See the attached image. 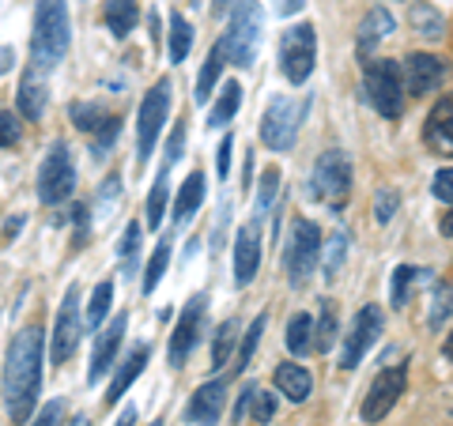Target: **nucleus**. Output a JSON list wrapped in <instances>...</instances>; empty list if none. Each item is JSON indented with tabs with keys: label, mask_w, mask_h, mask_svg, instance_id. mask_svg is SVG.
<instances>
[{
	"label": "nucleus",
	"mask_w": 453,
	"mask_h": 426,
	"mask_svg": "<svg viewBox=\"0 0 453 426\" xmlns=\"http://www.w3.org/2000/svg\"><path fill=\"white\" fill-rule=\"evenodd\" d=\"M68 118H73L76 129H83V133H95L98 125L106 121V113L98 110L95 103H73V110H68Z\"/></svg>",
	"instance_id": "nucleus-39"
},
{
	"label": "nucleus",
	"mask_w": 453,
	"mask_h": 426,
	"mask_svg": "<svg viewBox=\"0 0 453 426\" xmlns=\"http://www.w3.org/2000/svg\"><path fill=\"white\" fill-rule=\"evenodd\" d=\"M363 87L371 106L381 113L386 121H401L404 113V65L401 61H366V72H363Z\"/></svg>",
	"instance_id": "nucleus-3"
},
{
	"label": "nucleus",
	"mask_w": 453,
	"mask_h": 426,
	"mask_svg": "<svg viewBox=\"0 0 453 426\" xmlns=\"http://www.w3.org/2000/svg\"><path fill=\"white\" fill-rule=\"evenodd\" d=\"M401 65H404V87L412 91L416 98L438 91L446 83V76H449V65L442 61V57H434V53H408Z\"/></svg>",
	"instance_id": "nucleus-15"
},
{
	"label": "nucleus",
	"mask_w": 453,
	"mask_h": 426,
	"mask_svg": "<svg viewBox=\"0 0 453 426\" xmlns=\"http://www.w3.org/2000/svg\"><path fill=\"white\" fill-rule=\"evenodd\" d=\"M442 354H446V359H449V362H453V332H449V336H446V347H442Z\"/></svg>",
	"instance_id": "nucleus-55"
},
{
	"label": "nucleus",
	"mask_w": 453,
	"mask_h": 426,
	"mask_svg": "<svg viewBox=\"0 0 453 426\" xmlns=\"http://www.w3.org/2000/svg\"><path fill=\"white\" fill-rule=\"evenodd\" d=\"M140 234H144V231H140V223L125 226V234H121V241H118V257H121V261H129L133 253L140 249Z\"/></svg>",
	"instance_id": "nucleus-45"
},
{
	"label": "nucleus",
	"mask_w": 453,
	"mask_h": 426,
	"mask_svg": "<svg viewBox=\"0 0 453 426\" xmlns=\"http://www.w3.org/2000/svg\"><path fill=\"white\" fill-rule=\"evenodd\" d=\"M148 359H151V347H148V344H140V347H133V351H129V359H125V362L118 366V374H113L110 389H106V404H118V400H121L125 389H129L133 381H136L140 374H144Z\"/></svg>",
	"instance_id": "nucleus-22"
},
{
	"label": "nucleus",
	"mask_w": 453,
	"mask_h": 426,
	"mask_svg": "<svg viewBox=\"0 0 453 426\" xmlns=\"http://www.w3.org/2000/svg\"><path fill=\"white\" fill-rule=\"evenodd\" d=\"M35 426H65V400H50L46 407L38 411Z\"/></svg>",
	"instance_id": "nucleus-47"
},
{
	"label": "nucleus",
	"mask_w": 453,
	"mask_h": 426,
	"mask_svg": "<svg viewBox=\"0 0 453 426\" xmlns=\"http://www.w3.org/2000/svg\"><path fill=\"white\" fill-rule=\"evenodd\" d=\"M76 193V163L65 140H53L46 159L38 170V201L42 204H61Z\"/></svg>",
	"instance_id": "nucleus-8"
},
{
	"label": "nucleus",
	"mask_w": 453,
	"mask_h": 426,
	"mask_svg": "<svg viewBox=\"0 0 453 426\" xmlns=\"http://www.w3.org/2000/svg\"><path fill=\"white\" fill-rule=\"evenodd\" d=\"M204 309H208V298L204 294H193L186 309H181V317H178V329L174 336H170V366H186L189 359V351L196 347V336H201L204 329Z\"/></svg>",
	"instance_id": "nucleus-14"
},
{
	"label": "nucleus",
	"mask_w": 453,
	"mask_h": 426,
	"mask_svg": "<svg viewBox=\"0 0 453 426\" xmlns=\"http://www.w3.org/2000/svg\"><path fill=\"white\" fill-rule=\"evenodd\" d=\"M273 415H276V392H265V389L253 385V396H250V419L261 426V422H273Z\"/></svg>",
	"instance_id": "nucleus-40"
},
{
	"label": "nucleus",
	"mask_w": 453,
	"mask_h": 426,
	"mask_svg": "<svg viewBox=\"0 0 453 426\" xmlns=\"http://www.w3.org/2000/svg\"><path fill=\"white\" fill-rule=\"evenodd\" d=\"M431 193H434L442 204H449V208H453V166L438 170V174L431 178Z\"/></svg>",
	"instance_id": "nucleus-44"
},
{
	"label": "nucleus",
	"mask_w": 453,
	"mask_h": 426,
	"mask_svg": "<svg viewBox=\"0 0 453 426\" xmlns=\"http://www.w3.org/2000/svg\"><path fill=\"white\" fill-rule=\"evenodd\" d=\"M19 140V121L8 110H0V148H12Z\"/></svg>",
	"instance_id": "nucleus-48"
},
{
	"label": "nucleus",
	"mask_w": 453,
	"mask_h": 426,
	"mask_svg": "<svg viewBox=\"0 0 453 426\" xmlns=\"http://www.w3.org/2000/svg\"><path fill=\"white\" fill-rule=\"evenodd\" d=\"M280 16H299V11L306 8V0H280Z\"/></svg>",
	"instance_id": "nucleus-51"
},
{
	"label": "nucleus",
	"mask_w": 453,
	"mask_h": 426,
	"mask_svg": "<svg viewBox=\"0 0 453 426\" xmlns=\"http://www.w3.org/2000/svg\"><path fill=\"white\" fill-rule=\"evenodd\" d=\"M223 407H226V381H208V385H201L189 396L186 419L196 426H216Z\"/></svg>",
	"instance_id": "nucleus-18"
},
{
	"label": "nucleus",
	"mask_w": 453,
	"mask_h": 426,
	"mask_svg": "<svg viewBox=\"0 0 453 426\" xmlns=\"http://www.w3.org/2000/svg\"><path fill=\"white\" fill-rule=\"evenodd\" d=\"M238 106H242V87H238V83L231 80V83H226V87H223L219 103L208 110V129H223V125L231 121L234 113H238Z\"/></svg>",
	"instance_id": "nucleus-27"
},
{
	"label": "nucleus",
	"mask_w": 453,
	"mask_h": 426,
	"mask_svg": "<svg viewBox=\"0 0 453 426\" xmlns=\"http://www.w3.org/2000/svg\"><path fill=\"white\" fill-rule=\"evenodd\" d=\"M283 344H288L291 354H306L314 347V317L310 314H295L288 321V332H283Z\"/></svg>",
	"instance_id": "nucleus-26"
},
{
	"label": "nucleus",
	"mask_w": 453,
	"mask_h": 426,
	"mask_svg": "<svg viewBox=\"0 0 453 426\" xmlns=\"http://www.w3.org/2000/svg\"><path fill=\"white\" fill-rule=\"evenodd\" d=\"M321 231L318 223L310 219H295L291 223V238L283 246V272H288L291 287H303V283L318 272V261H321Z\"/></svg>",
	"instance_id": "nucleus-5"
},
{
	"label": "nucleus",
	"mask_w": 453,
	"mask_h": 426,
	"mask_svg": "<svg viewBox=\"0 0 453 426\" xmlns=\"http://www.w3.org/2000/svg\"><path fill=\"white\" fill-rule=\"evenodd\" d=\"M408 19H412V27L423 34V38H438L442 34V16H438L434 4H412V11H408Z\"/></svg>",
	"instance_id": "nucleus-34"
},
{
	"label": "nucleus",
	"mask_w": 453,
	"mask_h": 426,
	"mask_svg": "<svg viewBox=\"0 0 453 426\" xmlns=\"http://www.w3.org/2000/svg\"><path fill=\"white\" fill-rule=\"evenodd\" d=\"M276 189H280V170H276V166H268L265 174H261V186H257V216H261V211L273 208Z\"/></svg>",
	"instance_id": "nucleus-43"
},
{
	"label": "nucleus",
	"mask_w": 453,
	"mask_h": 426,
	"mask_svg": "<svg viewBox=\"0 0 453 426\" xmlns=\"http://www.w3.org/2000/svg\"><path fill=\"white\" fill-rule=\"evenodd\" d=\"M393 27H396V19L389 16L386 8H371V11H366L363 23H359V38H356V46H359V57H363V61L378 49V42H381V38H389V34H393Z\"/></svg>",
	"instance_id": "nucleus-21"
},
{
	"label": "nucleus",
	"mask_w": 453,
	"mask_h": 426,
	"mask_svg": "<svg viewBox=\"0 0 453 426\" xmlns=\"http://www.w3.org/2000/svg\"><path fill=\"white\" fill-rule=\"evenodd\" d=\"M216 166H219V178H226V170H231V136L219 144V159H216Z\"/></svg>",
	"instance_id": "nucleus-50"
},
{
	"label": "nucleus",
	"mask_w": 453,
	"mask_h": 426,
	"mask_svg": "<svg viewBox=\"0 0 453 426\" xmlns=\"http://www.w3.org/2000/svg\"><path fill=\"white\" fill-rule=\"evenodd\" d=\"M261 268V226L257 223H242L234 234V283L246 287L253 283Z\"/></svg>",
	"instance_id": "nucleus-16"
},
{
	"label": "nucleus",
	"mask_w": 453,
	"mask_h": 426,
	"mask_svg": "<svg viewBox=\"0 0 453 426\" xmlns=\"http://www.w3.org/2000/svg\"><path fill=\"white\" fill-rule=\"evenodd\" d=\"M68 426H91L88 419H83V415H76V422H68Z\"/></svg>",
	"instance_id": "nucleus-57"
},
{
	"label": "nucleus",
	"mask_w": 453,
	"mask_h": 426,
	"mask_svg": "<svg viewBox=\"0 0 453 426\" xmlns=\"http://www.w3.org/2000/svg\"><path fill=\"white\" fill-rule=\"evenodd\" d=\"M73 23H68V0H38L35 4V31H31V57L35 68H53L65 61Z\"/></svg>",
	"instance_id": "nucleus-2"
},
{
	"label": "nucleus",
	"mask_w": 453,
	"mask_h": 426,
	"mask_svg": "<svg viewBox=\"0 0 453 426\" xmlns=\"http://www.w3.org/2000/svg\"><path fill=\"white\" fill-rule=\"evenodd\" d=\"M234 321H223L219 329H216V344H211V370H219V366H226V359H231V351H234Z\"/></svg>",
	"instance_id": "nucleus-36"
},
{
	"label": "nucleus",
	"mask_w": 453,
	"mask_h": 426,
	"mask_svg": "<svg viewBox=\"0 0 453 426\" xmlns=\"http://www.w3.org/2000/svg\"><path fill=\"white\" fill-rule=\"evenodd\" d=\"M453 314V283H434V294H431V314H427V329L438 332Z\"/></svg>",
	"instance_id": "nucleus-32"
},
{
	"label": "nucleus",
	"mask_w": 453,
	"mask_h": 426,
	"mask_svg": "<svg viewBox=\"0 0 453 426\" xmlns=\"http://www.w3.org/2000/svg\"><path fill=\"white\" fill-rule=\"evenodd\" d=\"M265 324H268V314H257V321H253L250 329H246L242 347H238V359H234V370H231V374H246V370H250L253 354H257V344H261V336H265Z\"/></svg>",
	"instance_id": "nucleus-31"
},
{
	"label": "nucleus",
	"mask_w": 453,
	"mask_h": 426,
	"mask_svg": "<svg viewBox=\"0 0 453 426\" xmlns=\"http://www.w3.org/2000/svg\"><path fill=\"white\" fill-rule=\"evenodd\" d=\"M416 276H419V268H412V264H401V268L393 272V306H396V309H401V306L408 302V294H412Z\"/></svg>",
	"instance_id": "nucleus-41"
},
{
	"label": "nucleus",
	"mask_w": 453,
	"mask_h": 426,
	"mask_svg": "<svg viewBox=\"0 0 453 426\" xmlns=\"http://www.w3.org/2000/svg\"><path fill=\"white\" fill-rule=\"evenodd\" d=\"M438 231H442L446 238H453V211H446V216H442V223H438Z\"/></svg>",
	"instance_id": "nucleus-54"
},
{
	"label": "nucleus",
	"mask_w": 453,
	"mask_h": 426,
	"mask_svg": "<svg viewBox=\"0 0 453 426\" xmlns=\"http://www.w3.org/2000/svg\"><path fill=\"white\" fill-rule=\"evenodd\" d=\"M423 144H427L434 155L453 159V98L449 95H442L431 106L427 121H423Z\"/></svg>",
	"instance_id": "nucleus-17"
},
{
	"label": "nucleus",
	"mask_w": 453,
	"mask_h": 426,
	"mask_svg": "<svg viewBox=\"0 0 453 426\" xmlns=\"http://www.w3.org/2000/svg\"><path fill=\"white\" fill-rule=\"evenodd\" d=\"M118 118H106L103 125H98V136H95V151H106L110 144H113V136H118Z\"/></svg>",
	"instance_id": "nucleus-49"
},
{
	"label": "nucleus",
	"mask_w": 453,
	"mask_h": 426,
	"mask_svg": "<svg viewBox=\"0 0 453 426\" xmlns=\"http://www.w3.org/2000/svg\"><path fill=\"white\" fill-rule=\"evenodd\" d=\"M136 422V404H129V407H125L121 411V419H118V426H133Z\"/></svg>",
	"instance_id": "nucleus-52"
},
{
	"label": "nucleus",
	"mask_w": 453,
	"mask_h": 426,
	"mask_svg": "<svg viewBox=\"0 0 453 426\" xmlns=\"http://www.w3.org/2000/svg\"><path fill=\"white\" fill-rule=\"evenodd\" d=\"M166 181H170V170L159 166V178H155L151 196H148V226H163V211H166Z\"/></svg>",
	"instance_id": "nucleus-37"
},
{
	"label": "nucleus",
	"mask_w": 453,
	"mask_h": 426,
	"mask_svg": "<svg viewBox=\"0 0 453 426\" xmlns=\"http://www.w3.org/2000/svg\"><path fill=\"white\" fill-rule=\"evenodd\" d=\"M125 329H129V317L118 314V317L110 321V329L95 339V351H91V370H88V377H91V381H103V374H106L110 366H113V354H118V347H121Z\"/></svg>",
	"instance_id": "nucleus-19"
},
{
	"label": "nucleus",
	"mask_w": 453,
	"mask_h": 426,
	"mask_svg": "<svg viewBox=\"0 0 453 426\" xmlns=\"http://www.w3.org/2000/svg\"><path fill=\"white\" fill-rule=\"evenodd\" d=\"M19 226H23V216H16V219H8V223H4V241H8L12 234H19Z\"/></svg>",
	"instance_id": "nucleus-53"
},
{
	"label": "nucleus",
	"mask_w": 453,
	"mask_h": 426,
	"mask_svg": "<svg viewBox=\"0 0 453 426\" xmlns=\"http://www.w3.org/2000/svg\"><path fill=\"white\" fill-rule=\"evenodd\" d=\"M273 381H276V389L288 396L291 404H303L306 396H310V389H314V377H310V370H303V366H295V362L276 366Z\"/></svg>",
	"instance_id": "nucleus-23"
},
{
	"label": "nucleus",
	"mask_w": 453,
	"mask_h": 426,
	"mask_svg": "<svg viewBox=\"0 0 453 426\" xmlns=\"http://www.w3.org/2000/svg\"><path fill=\"white\" fill-rule=\"evenodd\" d=\"M223 53H226V46L216 42L211 53H208V61H204V68H201V80H196V91H193L196 103H208V95H211V87H216V80L223 72Z\"/></svg>",
	"instance_id": "nucleus-28"
},
{
	"label": "nucleus",
	"mask_w": 453,
	"mask_h": 426,
	"mask_svg": "<svg viewBox=\"0 0 453 426\" xmlns=\"http://www.w3.org/2000/svg\"><path fill=\"white\" fill-rule=\"evenodd\" d=\"M340 336V321H336V302L321 298V321H318V332H314V344L318 351H329Z\"/></svg>",
	"instance_id": "nucleus-33"
},
{
	"label": "nucleus",
	"mask_w": 453,
	"mask_h": 426,
	"mask_svg": "<svg viewBox=\"0 0 453 426\" xmlns=\"http://www.w3.org/2000/svg\"><path fill=\"white\" fill-rule=\"evenodd\" d=\"M110 302H113V283L103 279L95 287V294H91V306H88V324H91V329H103V321L110 314Z\"/></svg>",
	"instance_id": "nucleus-35"
},
{
	"label": "nucleus",
	"mask_w": 453,
	"mask_h": 426,
	"mask_svg": "<svg viewBox=\"0 0 453 426\" xmlns=\"http://www.w3.org/2000/svg\"><path fill=\"white\" fill-rule=\"evenodd\" d=\"M136 16H140V8H136V0H106V8H103V19H106V31L113 38H125L136 27Z\"/></svg>",
	"instance_id": "nucleus-25"
},
{
	"label": "nucleus",
	"mask_w": 453,
	"mask_h": 426,
	"mask_svg": "<svg viewBox=\"0 0 453 426\" xmlns=\"http://www.w3.org/2000/svg\"><path fill=\"white\" fill-rule=\"evenodd\" d=\"M204 193H208V181H204L201 170H193V174L181 181V193L174 201V223H189L196 216V208L204 204Z\"/></svg>",
	"instance_id": "nucleus-24"
},
{
	"label": "nucleus",
	"mask_w": 453,
	"mask_h": 426,
	"mask_svg": "<svg viewBox=\"0 0 453 426\" xmlns=\"http://www.w3.org/2000/svg\"><path fill=\"white\" fill-rule=\"evenodd\" d=\"M381 324H386V317H381V309L374 302H366L359 314L351 317L348 332H344V351H340V370H356L363 362V354L371 351V344H378Z\"/></svg>",
	"instance_id": "nucleus-11"
},
{
	"label": "nucleus",
	"mask_w": 453,
	"mask_h": 426,
	"mask_svg": "<svg viewBox=\"0 0 453 426\" xmlns=\"http://www.w3.org/2000/svg\"><path fill=\"white\" fill-rule=\"evenodd\" d=\"M181 148H186V125H174L170 133V144H166V159H163V170H170L178 159H181Z\"/></svg>",
	"instance_id": "nucleus-46"
},
{
	"label": "nucleus",
	"mask_w": 453,
	"mask_h": 426,
	"mask_svg": "<svg viewBox=\"0 0 453 426\" xmlns=\"http://www.w3.org/2000/svg\"><path fill=\"white\" fill-rule=\"evenodd\" d=\"M310 193H314L318 201L325 208H333V211H340V208L348 204V193H351V163H348L344 151L329 148L314 163V174H310Z\"/></svg>",
	"instance_id": "nucleus-7"
},
{
	"label": "nucleus",
	"mask_w": 453,
	"mask_h": 426,
	"mask_svg": "<svg viewBox=\"0 0 453 426\" xmlns=\"http://www.w3.org/2000/svg\"><path fill=\"white\" fill-rule=\"evenodd\" d=\"M46 103H50V83L38 76V68H27L19 80V113L27 121H38L46 113Z\"/></svg>",
	"instance_id": "nucleus-20"
},
{
	"label": "nucleus",
	"mask_w": 453,
	"mask_h": 426,
	"mask_svg": "<svg viewBox=\"0 0 453 426\" xmlns=\"http://www.w3.org/2000/svg\"><path fill=\"white\" fill-rule=\"evenodd\" d=\"M299 121H303V106L291 98H273L265 106L261 118V144L268 151H291L299 140Z\"/></svg>",
	"instance_id": "nucleus-10"
},
{
	"label": "nucleus",
	"mask_w": 453,
	"mask_h": 426,
	"mask_svg": "<svg viewBox=\"0 0 453 426\" xmlns=\"http://www.w3.org/2000/svg\"><path fill=\"white\" fill-rule=\"evenodd\" d=\"M42 389V329H23L8 344V362H4V400L8 415L16 422H27L38 404Z\"/></svg>",
	"instance_id": "nucleus-1"
},
{
	"label": "nucleus",
	"mask_w": 453,
	"mask_h": 426,
	"mask_svg": "<svg viewBox=\"0 0 453 426\" xmlns=\"http://www.w3.org/2000/svg\"><path fill=\"white\" fill-rule=\"evenodd\" d=\"M170 80H155L151 91L144 95L140 103V113H136V166H144L155 151V140H159L163 125H166V110H170Z\"/></svg>",
	"instance_id": "nucleus-9"
},
{
	"label": "nucleus",
	"mask_w": 453,
	"mask_h": 426,
	"mask_svg": "<svg viewBox=\"0 0 453 426\" xmlns=\"http://www.w3.org/2000/svg\"><path fill=\"white\" fill-rule=\"evenodd\" d=\"M261 27H265V11L257 0H238L231 8V23H226V57L238 68H250L257 61V46H261Z\"/></svg>",
	"instance_id": "nucleus-4"
},
{
	"label": "nucleus",
	"mask_w": 453,
	"mask_h": 426,
	"mask_svg": "<svg viewBox=\"0 0 453 426\" xmlns=\"http://www.w3.org/2000/svg\"><path fill=\"white\" fill-rule=\"evenodd\" d=\"M401 208V193L396 189H378L374 193V223H389Z\"/></svg>",
	"instance_id": "nucleus-42"
},
{
	"label": "nucleus",
	"mask_w": 453,
	"mask_h": 426,
	"mask_svg": "<svg viewBox=\"0 0 453 426\" xmlns=\"http://www.w3.org/2000/svg\"><path fill=\"white\" fill-rule=\"evenodd\" d=\"M348 246H351V234L348 231L329 234V241L321 246V268H325V276H329V279L340 276V264H344V257H348Z\"/></svg>",
	"instance_id": "nucleus-29"
},
{
	"label": "nucleus",
	"mask_w": 453,
	"mask_h": 426,
	"mask_svg": "<svg viewBox=\"0 0 453 426\" xmlns=\"http://www.w3.org/2000/svg\"><path fill=\"white\" fill-rule=\"evenodd\" d=\"M166 264H170V241L163 238L159 246H155L151 261H148V272H144V294H151L155 287H159V279L166 276Z\"/></svg>",
	"instance_id": "nucleus-38"
},
{
	"label": "nucleus",
	"mask_w": 453,
	"mask_h": 426,
	"mask_svg": "<svg viewBox=\"0 0 453 426\" xmlns=\"http://www.w3.org/2000/svg\"><path fill=\"white\" fill-rule=\"evenodd\" d=\"M211 11H216V16H223V11H226V0H216V4H211Z\"/></svg>",
	"instance_id": "nucleus-56"
},
{
	"label": "nucleus",
	"mask_w": 453,
	"mask_h": 426,
	"mask_svg": "<svg viewBox=\"0 0 453 426\" xmlns=\"http://www.w3.org/2000/svg\"><path fill=\"white\" fill-rule=\"evenodd\" d=\"M151 426H163V422H151Z\"/></svg>",
	"instance_id": "nucleus-58"
},
{
	"label": "nucleus",
	"mask_w": 453,
	"mask_h": 426,
	"mask_svg": "<svg viewBox=\"0 0 453 426\" xmlns=\"http://www.w3.org/2000/svg\"><path fill=\"white\" fill-rule=\"evenodd\" d=\"M193 46V27L186 23L181 11H170V65H181Z\"/></svg>",
	"instance_id": "nucleus-30"
},
{
	"label": "nucleus",
	"mask_w": 453,
	"mask_h": 426,
	"mask_svg": "<svg viewBox=\"0 0 453 426\" xmlns=\"http://www.w3.org/2000/svg\"><path fill=\"white\" fill-rule=\"evenodd\" d=\"M314 65H318V31L310 23L288 27L280 38V72L288 76V83L303 87L310 72H314Z\"/></svg>",
	"instance_id": "nucleus-6"
},
{
	"label": "nucleus",
	"mask_w": 453,
	"mask_h": 426,
	"mask_svg": "<svg viewBox=\"0 0 453 426\" xmlns=\"http://www.w3.org/2000/svg\"><path fill=\"white\" fill-rule=\"evenodd\" d=\"M80 336H83V321H80V287L65 291V302H61V314H57V329H53V339H50V359L53 366H65L68 359L76 354L80 347Z\"/></svg>",
	"instance_id": "nucleus-13"
},
{
	"label": "nucleus",
	"mask_w": 453,
	"mask_h": 426,
	"mask_svg": "<svg viewBox=\"0 0 453 426\" xmlns=\"http://www.w3.org/2000/svg\"><path fill=\"white\" fill-rule=\"evenodd\" d=\"M408 385V362H396V366H386V370H378V377L371 381V389H366V400H363V422H381L396 407L401 400V392Z\"/></svg>",
	"instance_id": "nucleus-12"
}]
</instances>
